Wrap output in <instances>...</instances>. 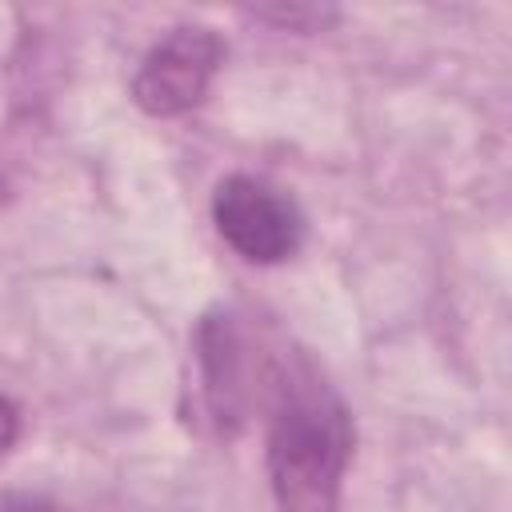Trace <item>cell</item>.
<instances>
[{
    "mask_svg": "<svg viewBox=\"0 0 512 512\" xmlns=\"http://www.w3.org/2000/svg\"><path fill=\"white\" fill-rule=\"evenodd\" d=\"M268 20H280V24H308V28H324V20H332V12H320V8H268L260 12Z\"/></svg>",
    "mask_w": 512,
    "mask_h": 512,
    "instance_id": "cell-6",
    "label": "cell"
},
{
    "mask_svg": "<svg viewBox=\"0 0 512 512\" xmlns=\"http://www.w3.org/2000/svg\"><path fill=\"white\" fill-rule=\"evenodd\" d=\"M212 220L224 244L252 264H280L304 240V216L296 200L256 176L220 180L212 196Z\"/></svg>",
    "mask_w": 512,
    "mask_h": 512,
    "instance_id": "cell-2",
    "label": "cell"
},
{
    "mask_svg": "<svg viewBox=\"0 0 512 512\" xmlns=\"http://www.w3.org/2000/svg\"><path fill=\"white\" fill-rule=\"evenodd\" d=\"M352 460V416L316 380H288L268 428V484L280 512H336Z\"/></svg>",
    "mask_w": 512,
    "mask_h": 512,
    "instance_id": "cell-1",
    "label": "cell"
},
{
    "mask_svg": "<svg viewBox=\"0 0 512 512\" xmlns=\"http://www.w3.org/2000/svg\"><path fill=\"white\" fill-rule=\"evenodd\" d=\"M224 64V44L212 28H172L140 64L132 96L148 116H180L196 108Z\"/></svg>",
    "mask_w": 512,
    "mask_h": 512,
    "instance_id": "cell-3",
    "label": "cell"
},
{
    "mask_svg": "<svg viewBox=\"0 0 512 512\" xmlns=\"http://www.w3.org/2000/svg\"><path fill=\"white\" fill-rule=\"evenodd\" d=\"M0 512H64V508H56L40 492H4L0 496Z\"/></svg>",
    "mask_w": 512,
    "mask_h": 512,
    "instance_id": "cell-5",
    "label": "cell"
},
{
    "mask_svg": "<svg viewBox=\"0 0 512 512\" xmlns=\"http://www.w3.org/2000/svg\"><path fill=\"white\" fill-rule=\"evenodd\" d=\"M16 436H20V408L8 396H0V464L16 448Z\"/></svg>",
    "mask_w": 512,
    "mask_h": 512,
    "instance_id": "cell-4",
    "label": "cell"
}]
</instances>
